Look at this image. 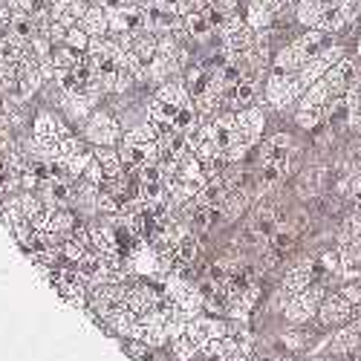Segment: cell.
<instances>
[{
  "label": "cell",
  "instance_id": "1",
  "mask_svg": "<svg viewBox=\"0 0 361 361\" xmlns=\"http://www.w3.org/2000/svg\"><path fill=\"white\" fill-rule=\"evenodd\" d=\"M329 44H336L333 32H324V29H307L304 35L292 38L289 44H283L275 58H272V67L286 70V73H300L315 55H321Z\"/></svg>",
  "mask_w": 361,
  "mask_h": 361
},
{
  "label": "cell",
  "instance_id": "2",
  "mask_svg": "<svg viewBox=\"0 0 361 361\" xmlns=\"http://www.w3.org/2000/svg\"><path fill=\"white\" fill-rule=\"evenodd\" d=\"M307 90L300 84L298 73H286L278 67H269L266 73V84H263V102L272 107V110H286L289 104L300 102Z\"/></svg>",
  "mask_w": 361,
  "mask_h": 361
},
{
  "label": "cell",
  "instance_id": "3",
  "mask_svg": "<svg viewBox=\"0 0 361 361\" xmlns=\"http://www.w3.org/2000/svg\"><path fill=\"white\" fill-rule=\"evenodd\" d=\"M84 136L90 145L96 147H116V142L122 139V128H118L116 116L107 110H93L84 122Z\"/></svg>",
  "mask_w": 361,
  "mask_h": 361
},
{
  "label": "cell",
  "instance_id": "4",
  "mask_svg": "<svg viewBox=\"0 0 361 361\" xmlns=\"http://www.w3.org/2000/svg\"><path fill=\"white\" fill-rule=\"evenodd\" d=\"M324 298H326V292H324V286H318V283L310 286V289H304V292H298V295H292V298H289V304L283 307L286 321H292V324H304V321H310V318L321 310Z\"/></svg>",
  "mask_w": 361,
  "mask_h": 361
},
{
  "label": "cell",
  "instance_id": "5",
  "mask_svg": "<svg viewBox=\"0 0 361 361\" xmlns=\"http://www.w3.org/2000/svg\"><path fill=\"white\" fill-rule=\"evenodd\" d=\"M234 118H237V142H234V145L252 150V147L260 142L263 128H266V116H263V110L252 104V107H246V110H237Z\"/></svg>",
  "mask_w": 361,
  "mask_h": 361
},
{
  "label": "cell",
  "instance_id": "6",
  "mask_svg": "<svg viewBox=\"0 0 361 361\" xmlns=\"http://www.w3.org/2000/svg\"><path fill=\"white\" fill-rule=\"evenodd\" d=\"M298 159V147L289 133H272L260 145V165L263 162H275V165H295Z\"/></svg>",
  "mask_w": 361,
  "mask_h": 361
},
{
  "label": "cell",
  "instance_id": "7",
  "mask_svg": "<svg viewBox=\"0 0 361 361\" xmlns=\"http://www.w3.org/2000/svg\"><path fill=\"white\" fill-rule=\"evenodd\" d=\"M281 226H283V217H281V208H278V205H260L257 212L252 214V220H249V228L263 240V243H266V240L272 237Z\"/></svg>",
  "mask_w": 361,
  "mask_h": 361
},
{
  "label": "cell",
  "instance_id": "8",
  "mask_svg": "<svg viewBox=\"0 0 361 361\" xmlns=\"http://www.w3.org/2000/svg\"><path fill=\"white\" fill-rule=\"evenodd\" d=\"M188 338L202 350L212 338H220V336H228V326L223 321H212V318H191L188 326H185Z\"/></svg>",
  "mask_w": 361,
  "mask_h": 361
},
{
  "label": "cell",
  "instance_id": "9",
  "mask_svg": "<svg viewBox=\"0 0 361 361\" xmlns=\"http://www.w3.org/2000/svg\"><path fill=\"white\" fill-rule=\"evenodd\" d=\"M353 300H347L341 292L338 295H329V298H324V304H321V310H318V315H321V321L326 324V326H333V324H344V321H353Z\"/></svg>",
  "mask_w": 361,
  "mask_h": 361
},
{
  "label": "cell",
  "instance_id": "10",
  "mask_svg": "<svg viewBox=\"0 0 361 361\" xmlns=\"http://www.w3.org/2000/svg\"><path fill=\"white\" fill-rule=\"evenodd\" d=\"M125 304H128V310H133L136 315L145 318L147 312H154L162 304V298L150 286H128L125 289Z\"/></svg>",
  "mask_w": 361,
  "mask_h": 361
},
{
  "label": "cell",
  "instance_id": "11",
  "mask_svg": "<svg viewBox=\"0 0 361 361\" xmlns=\"http://www.w3.org/2000/svg\"><path fill=\"white\" fill-rule=\"evenodd\" d=\"M326 176H329V168L326 165H315V168H307L298 179V194L310 200V197H318L324 188H326Z\"/></svg>",
  "mask_w": 361,
  "mask_h": 361
},
{
  "label": "cell",
  "instance_id": "12",
  "mask_svg": "<svg viewBox=\"0 0 361 361\" xmlns=\"http://www.w3.org/2000/svg\"><path fill=\"white\" fill-rule=\"evenodd\" d=\"M78 26L84 29L87 35H93V38H104L110 35V18H107V9L102 4H93L87 9V15L78 20Z\"/></svg>",
  "mask_w": 361,
  "mask_h": 361
},
{
  "label": "cell",
  "instance_id": "13",
  "mask_svg": "<svg viewBox=\"0 0 361 361\" xmlns=\"http://www.w3.org/2000/svg\"><path fill=\"white\" fill-rule=\"evenodd\" d=\"M312 286V263L310 260H300L298 266H292L286 278H283V289L289 295H298V292H304Z\"/></svg>",
  "mask_w": 361,
  "mask_h": 361
},
{
  "label": "cell",
  "instance_id": "14",
  "mask_svg": "<svg viewBox=\"0 0 361 361\" xmlns=\"http://www.w3.org/2000/svg\"><path fill=\"white\" fill-rule=\"evenodd\" d=\"M361 347V329L358 326H347L341 333H336V338L329 341V353L333 355H350Z\"/></svg>",
  "mask_w": 361,
  "mask_h": 361
},
{
  "label": "cell",
  "instance_id": "15",
  "mask_svg": "<svg viewBox=\"0 0 361 361\" xmlns=\"http://www.w3.org/2000/svg\"><path fill=\"white\" fill-rule=\"evenodd\" d=\"M173 255H176L179 266H191V263L197 260V255H200V243H197L194 231H185L183 237L176 240V246H173Z\"/></svg>",
  "mask_w": 361,
  "mask_h": 361
},
{
  "label": "cell",
  "instance_id": "16",
  "mask_svg": "<svg viewBox=\"0 0 361 361\" xmlns=\"http://www.w3.org/2000/svg\"><path fill=\"white\" fill-rule=\"evenodd\" d=\"M341 275L347 281L361 278V246H347L341 249Z\"/></svg>",
  "mask_w": 361,
  "mask_h": 361
},
{
  "label": "cell",
  "instance_id": "17",
  "mask_svg": "<svg viewBox=\"0 0 361 361\" xmlns=\"http://www.w3.org/2000/svg\"><path fill=\"white\" fill-rule=\"evenodd\" d=\"M295 122H298V128H304V130H315V128H321L326 122V107H298Z\"/></svg>",
  "mask_w": 361,
  "mask_h": 361
},
{
  "label": "cell",
  "instance_id": "18",
  "mask_svg": "<svg viewBox=\"0 0 361 361\" xmlns=\"http://www.w3.org/2000/svg\"><path fill=\"white\" fill-rule=\"evenodd\" d=\"M344 99H347V110H350V128L355 130V128L361 125V73H358V78L350 84V90L344 93Z\"/></svg>",
  "mask_w": 361,
  "mask_h": 361
},
{
  "label": "cell",
  "instance_id": "19",
  "mask_svg": "<svg viewBox=\"0 0 361 361\" xmlns=\"http://www.w3.org/2000/svg\"><path fill=\"white\" fill-rule=\"evenodd\" d=\"M171 344H173V355H176V358H183V361H188V358H191V355H197V350H200V347L188 338V333L173 336V338H171Z\"/></svg>",
  "mask_w": 361,
  "mask_h": 361
},
{
  "label": "cell",
  "instance_id": "20",
  "mask_svg": "<svg viewBox=\"0 0 361 361\" xmlns=\"http://www.w3.org/2000/svg\"><path fill=\"white\" fill-rule=\"evenodd\" d=\"M90 38L93 35H87L81 26H70V32H67V47H73V49H78V52H87V47H90Z\"/></svg>",
  "mask_w": 361,
  "mask_h": 361
},
{
  "label": "cell",
  "instance_id": "21",
  "mask_svg": "<svg viewBox=\"0 0 361 361\" xmlns=\"http://www.w3.org/2000/svg\"><path fill=\"white\" fill-rule=\"evenodd\" d=\"M341 295H344L347 300H353V304H361V278L350 281V283L341 289Z\"/></svg>",
  "mask_w": 361,
  "mask_h": 361
},
{
  "label": "cell",
  "instance_id": "22",
  "mask_svg": "<svg viewBox=\"0 0 361 361\" xmlns=\"http://www.w3.org/2000/svg\"><path fill=\"white\" fill-rule=\"evenodd\" d=\"M355 58L361 61V29H358V38H355Z\"/></svg>",
  "mask_w": 361,
  "mask_h": 361
},
{
  "label": "cell",
  "instance_id": "23",
  "mask_svg": "<svg viewBox=\"0 0 361 361\" xmlns=\"http://www.w3.org/2000/svg\"><path fill=\"white\" fill-rule=\"evenodd\" d=\"M353 326H358V329H361V318H358V321H353Z\"/></svg>",
  "mask_w": 361,
  "mask_h": 361
},
{
  "label": "cell",
  "instance_id": "24",
  "mask_svg": "<svg viewBox=\"0 0 361 361\" xmlns=\"http://www.w3.org/2000/svg\"><path fill=\"white\" fill-rule=\"evenodd\" d=\"M249 361H255V358H249Z\"/></svg>",
  "mask_w": 361,
  "mask_h": 361
}]
</instances>
